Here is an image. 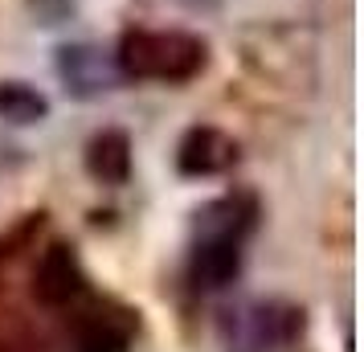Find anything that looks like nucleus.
Here are the masks:
<instances>
[{
  "instance_id": "6",
  "label": "nucleus",
  "mask_w": 364,
  "mask_h": 352,
  "mask_svg": "<svg viewBox=\"0 0 364 352\" xmlns=\"http://www.w3.org/2000/svg\"><path fill=\"white\" fill-rule=\"evenodd\" d=\"M82 291V267L70 246H50L37 262V295L46 303H70Z\"/></svg>"
},
{
  "instance_id": "7",
  "label": "nucleus",
  "mask_w": 364,
  "mask_h": 352,
  "mask_svg": "<svg viewBox=\"0 0 364 352\" xmlns=\"http://www.w3.org/2000/svg\"><path fill=\"white\" fill-rule=\"evenodd\" d=\"M50 115V99L29 82H0V119L4 123H17V127H29V123H41Z\"/></svg>"
},
{
  "instance_id": "4",
  "label": "nucleus",
  "mask_w": 364,
  "mask_h": 352,
  "mask_svg": "<svg viewBox=\"0 0 364 352\" xmlns=\"http://www.w3.org/2000/svg\"><path fill=\"white\" fill-rule=\"evenodd\" d=\"M237 164V144L221 127H188L176 148V168L184 176H221Z\"/></svg>"
},
{
  "instance_id": "9",
  "label": "nucleus",
  "mask_w": 364,
  "mask_h": 352,
  "mask_svg": "<svg viewBox=\"0 0 364 352\" xmlns=\"http://www.w3.org/2000/svg\"><path fill=\"white\" fill-rule=\"evenodd\" d=\"M82 352H127V340L111 328H95V332H86Z\"/></svg>"
},
{
  "instance_id": "8",
  "label": "nucleus",
  "mask_w": 364,
  "mask_h": 352,
  "mask_svg": "<svg viewBox=\"0 0 364 352\" xmlns=\"http://www.w3.org/2000/svg\"><path fill=\"white\" fill-rule=\"evenodd\" d=\"M29 9L41 25H62L74 13V0H29Z\"/></svg>"
},
{
  "instance_id": "1",
  "label": "nucleus",
  "mask_w": 364,
  "mask_h": 352,
  "mask_svg": "<svg viewBox=\"0 0 364 352\" xmlns=\"http://www.w3.org/2000/svg\"><path fill=\"white\" fill-rule=\"evenodd\" d=\"M205 41L184 29H132L119 41V74L135 82H188L205 70Z\"/></svg>"
},
{
  "instance_id": "2",
  "label": "nucleus",
  "mask_w": 364,
  "mask_h": 352,
  "mask_svg": "<svg viewBox=\"0 0 364 352\" xmlns=\"http://www.w3.org/2000/svg\"><path fill=\"white\" fill-rule=\"evenodd\" d=\"M58 78L66 86V95L82 102L99 99V95H107V90H115L123 82L115 53H102L99 46H86V41L58 50Z\"/></svg>"
},
{
  "instance_id": "3",
  "label": "nucleus",
  "mask_w": 364,
  "mask_h": 352,
  "mask_svg": "<svg viewBox=\"0 0 364 352\" xmlns=\"http://www.w3.org/2000/svg\"><path fill=\"white\" fill-rule=\"evenodd\" d=\"M242 274V238L233 234H200L193 262H188V279L197 291H225L237 283Z\"/></svg>"
},
{
  "instance_id": "5",
  "label": "nucleus",
  "mask_w": 364,
  "mask_h": 352,
  "mask_svg": "<svg viewBox=\"0 0 364 352\" xmlns=\"http://www.w3.org/2000/svg\"><path fill=\"white\" fill-rule=\"evenodd\" d=\"M86 172L99 185H127V176H132V139H127V132L102 127L86 144Z\"/></svg>"
}]
</instances>
